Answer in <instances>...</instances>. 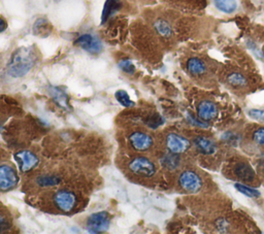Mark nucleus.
Here are the masks:
<instances>
[{"label":"nucleus","instance_id":"nucleus-24","mask_svg":"<svg viewBox=\"0 0 264 234\" xmlns=\"http://www.w3.org/2000/svg\"><path fill=\"white\" fill-rule=\"evenodd\" d=\"M119 67L123 72L129 74H133L135 72V67L133 64H132L130 60H122V61L119 63Z\"/></svg>","mask_w":264,"mask_h":234},{"label":"nucleus","instance_id":"nucleus-28","mask_svg":"<svg viewBox=\"0 0 264 234\" xmlns=\"http://www.w3.org/2000/svg\"><path fill=\"white\" fill-rule=\"evenodd\" d=\"M249 115L251 118H253L255 120H260L264 116V111L260 110V109H250Z\"/></svg>","mask_w":264,"mask_h":234},{"label":"nucleus","instance_id":"nucleus-13","mask_svg":"<svg viewBox=\"0 0 264 234\" xmlns=\"http://www.w3.org/2000/svg\"><path fill=\"white\" fill-rule=\"evenodd\" d=\"M234 173L237 178L245 181V183H248V181H250L251 183V181H253L255 180V178H256L255 171L253 170V168L249 165L248 163L236 164V166L234 168Z\"/></svg>","mask_w":264,"mask_h":234},{"label":"nucleus","instance_id":"nucleus-7","mask_svg":"<svg viewBox=\"0 0 264 234\" xmlns=\"http://www.w3.org/2000/svg\"><path fill=\"white\" fill-rule=\"evenodd\" d=\"M54 201L60 211L69 213L72 212L76 205V197L73 192L62 190V191H59L55 195Z\"/></svg>","mask_w":264,"mask_h":234},{"label":"nucleus","instance_id":"nucleus-27","mask_svg":"<svg viewBox=\"0 0 264 234\" xmlns=\"http://www.w3.org/2000/svg\"><path fill=\"white\" fill-rule=\"evenodd\" d=\"M187 119H188V121H189V122L191 123V124H193V125H195V126H198V127H202V128H206V127H207V124H206L205 123V121H199V120H197V119H195L194 117H193L192 115H190V114H187Z\"/></svg>","mask_w":264,"mask_h":234},{"label":"nucleus","instance_id":"nucleus-22","mask_svg":"<svg viewBox=\"0 0 264 234\" xmlns=\"http://www.w3.org/2000/svg\"><path fill=\"white\" fill-rule=\"evenodd\" d=\"M116 99L121 106L125 108H132L134 107V102L130 99L129 94L124 90H119L116 92Z\"/></svg>","mask_w":264,"mask_h":234},{"label":"nucleus","instance_id":"nucleus-4","mask_svg":"<svg viewBox=\"0 0 264 234\" xmlns=\"http://www.w3.org/2000/svg\"><path fill=\"white\" fill-rule=\"evenodd\" d=\"M130 170L135 175L142 177H153L156 172L154 163L146 157H137L132 160L129 164Z\"/></svg>","mask_w":264,"mask_h":234},{"label":"nucleus","instance_id":"nucleus-17","mask_svg":"<svg viewBox=\"0 0 264 234\" xmlns=\"http://www.w3.org/2000/svg\"><path fill=\"white\" fill-rule=\"evenodd\" d=\"M119 7H120L119 0H107V2H105L103 6L101 23H104L105 21H107L113 13H115L117 10H119Z\"/></svg>","mask_w":264,"mask_h":234},{"label":"nucleus","instance_id":"nucleus-11","mask_svg":"<svg viewBox=\"0 0 264 234\" xmlns=\"http://www.w3.org/2000/svg\"><path fill=\"white\" fill-rule=\"evenodd\" d=\"M16 159L20 164L22 171L27 172L38 165V159L37 156L29 151H22L16 155Z\"/></svg>","mask_w":264,"mask_h":234},{"label":"nucleus","instance_id":"nucleus-29","mask_svg":"<svg viewBox=\"0 0 264 234\" xmlns=\"http://www.w3.org/2000/svg\"><path fill=\"white\" fill-rule=\"evenodd\" d=\"M7 28V23L5 20L0 18V33L3 32Z\"/></svg>","mask_w":264,"mask_h":234},{"label":"nucleus","instance_id":"nucleus-26","mask_svg":"<svg viewBox=\"0 0 264 234\" xmlns=\"http://www.w3.org/2000/svg\"><path fill=\"white\" fill-rule=\"evenodd\" d=\"M164 123V119L159 116V115H154L153 117H151L149 119V122H148V125L150 127H152V128H157L158 126H160Z\"/></svg>","mask_w":264,"mask_h":234},{"label":"nucleus","instance_id":"nucleus-1","mask_svg":"<svg viewBox=\"0 0 264 234\" xmlns=\"http://www.w3.org/2000/svg\"><path fill=\"white\" fill-rule=\"evenodd\" d=\"M35 61H37V57L30 48L18 49L8 63L7 72L13 77L24 76L31 71Z\"/></svg>","mask_w":264,"mask_h":234},{"label":"nucleus","instance_id":"nucleus-21","mask_svg":"<svg viewBox=\"0 0 264 234\" xmlns=\"http://www.w3.org/2000/svg\"><path fill=\"white\" fill-rule=\"evenodd\" d=\"M235 189L237 190V191L241 192L242 194L248 196L250 198H255V197H258L260 196V192L258 191V190L254 189L252 187H249L247 185H244V184H240V183H236L234 185Z\"/></svg>","mask_w":264,"mask_h":234},{"label":"nucleus","instance_id":"nucleus-5","mask_svg":"<svg viewBox=\"0 0 264 234\" xmlns=\"http://www.w3.org/2000/svg\"><path fill=\"white\" fill-rule=\"evenodd\" d=\"M75 45L80 46L83 50L87 51L88 53L94 54V55L99 54L103 49L102 42L99 39V37L93 36V34H90V33L83 34L82 36L78 37L75 40Z\"/></svg>","mask_w":264,"mask_h":234},{"label":"nucleus","instance_id":"nucleus-10","mask_svg":"<svg viewBox=\"0 0 264 234\" xmlns=\"http://www.w3.org/2000/svg\"><path fill=\"white\" fill-rule=\"evenodd\" d=\"M198 118L205 122L214 120L218 115V108L213 101L202 100L197 107Z\"/></svg>","mask_w":264,"mask_h":234},{"label":"nucleus","instance_id":"nucleus-30","mask_svg":"<svg viewBox=\"0 0 264 234\" xmlns=\"http://www.w3.org/2000/svg\"><path fill=\"white\" fill-rule=\"evenodd\" d=\"M4 224V220L1 218V216H0V226H1V225Z\"/></svg>","mask_w":264,"mask_h":234},{"label":"nucleus","instance_id":"nucleus-2","mask_svg":"<svg viewBox=\"0 0 264 234\" xmlns=\"http://www.w3.org/2000/svg\"><path fill=\"white\" fill-rule=\"evenodd\" d=\"M111 220L107 212H99L91 215L87 221V229L91 233H102L110 228Z\"/></svg>","mask_w":264,"mask_h":234},{"label":"nucleus","instance_id":"nucleus-25","mask_svg":"<svg viewBox=\"0 0 264 234\" xmlns=\"http://www.w3.org/2000/svg\"><path fill=\"white\" fill-rule=\"evenodd\" d=\"M253 141L257 144L264 146V127L255 130L253 133Z\"/></svg>","mask_w":264,"mask_h":234},{"label":"nucleus","instance_id":"nucleus-3","mask_svg":"<svg viewBox=\"0 0 264 234\" xmlns=\"http://www.w3.org/2000/svg\"><path fill=\"white\" fill-rule=\"evenodd\" d=\"M179 185L185 191L189 193H196L202 187V180L196 172L186 170L181 173L179 178Z\"/></svg>","mask_w":264,"mask_h":234},{"label":"nucleus","instance_id":"nucleus-14","mask_svg":"<svg viewBox=\"0 0 264 234\" xmlns=\"http://www.w3.org/2000/svg\"><path fill=\"white\" fill-rule=\"evenodd\" d=\"M187 69L192 75H201L207 71V65L199 58H190L187 61Z\"/></svg>","mask_w":264,"mask_h":234},{"label":"nucleus","instance_id":"nucleus-23","mask_svg":"<svg viewBox=\"0 0 264 234\" xmlns=\"http://www.w3.org/2000/svg\"><path fill=\"white\" fill-rule=\"evenodd\" d=\"M60 183V178L56 176H43L38 180V184L41 187L55 186Z\"/></svg>","mask_w":264,"mask_h":234},{"label":"nucleus","instance_id":"nucleus-19","mask_svg":"<svg viewBox=\"0 0 264 234\" xmlns=\"http://www.w3.org/2000/svg\"><path fill=\"white\" fill-rule=\"evenodd\" d=\"M179 162H180V159L178 157V155L177 154H172V153L165 155L164 157L161 159L162 165L165 166L166 168H169V169L177 168L179 166Z\"/></svg>","mask_w":264,"mask_h":234},{"label":"nucleus","instance_id":"nucleus-6","mask_svg":"<svg viewBox=\"0 0 264 234\" xmlns=\"http://www.w3.org/2000/svg\"><path fill=\"white\" fill-rule=\"evenodd\" d=\"M166 148L172 154H183L190 148V143L184 136L177 133H170L166 137Z\"/></svg>","mask_w":264,"mask_h":234},{"label":"nucleus","instance_id":"nucleus-9","mask_svg":"<svg viewBox=\"0 0 264 234\" xmlns=\"http://www.w3.org/2000/svg\"><path fill=\"white\" fill-rule=\"evenodd\" d=\"M132 148L137 151H148L153 144V138L144 132H133L129 136Z\"/></svg>","mask_w":264,"mask_h":234},{"label":"nucleus","instance_id":"nucleus-20","mask_svg":"<svg viewBox=\"0 0 264 234\" xmlns=\"http://www.w3.org/2000/svg\"><path fill=\"white\" fill-rule=\"evenodd\" d=\"M227 81H228V83L234 87H244L248 84V81L245 77V75L240 72L230 73L227 77Z\"/></svg>","mask_w":264,"mask_h":234},{"label":"nucleus","instance_id":"nucleus-15","mask_svg":"<svg viewBox=\"0 0 264 234\" xmlns=\"http://www.w3.org/2000/svg\"><path fill=\"white\" fill-rule=\"evenodd\" d=\"M49 93L52 96V98L55 100V102L58 103L59 107L69 109L68 97L63 90H61L60 88H57V87H50Z\"/></svg>","mask_w":264,"mask_h":234},{"label":"nucleus","instance_id":"nucleus-16","mask_svg":"<svg viewBox=\"0 0 264 234\" xmlns=\"http://www.w3.org/2000/svg\"><path fill=\"white\" fill-rule=\"evenodd\" d=\"M215 5L220 12L225 14H232L236 11V0H215Z\"/></svg>","mask_w":264,"mask_h":234},{"label":"nucleus","instance_id":"nucleus-8","mask_svg":"<svg viewBox=\"0 0 264 234\" xmlns=\"http://www.w3.org/2000/svg\"><path fill=\"white\" fill-rule=\"evenodd\" d=\"M18 183L15 169L10 165H0V190L7 191L13 189Z\"/></svg>","mask_w":264,"mask_h":234},{"label":"nucleus","instance_id":"nucleus-12","mask_svg":"<svg viewBox=\"0 0 264 234\" xmlns=\"http://www.w3.org/2000/svg\"><path fill=\"white\" fill-rule=\"evenodd\" d=\"M194 144L196 146V149L206 155H213L217 151V145L216 144L209 140L207 137L205 136H197L194 138Z\"/></svg>","mask_w":264,"mask_h":234},{"label":"nucleus","instance_id":"nucleus-18","mask_svg":"<svg viewBox=\"0 0 264 234\" xmlns=\"http://www.w3.org/2000/svg\"><path fill=\"white\" fill-rule=\"evenodd\" d=\"M154 27L156 31L160 34V36L164 37H169L171 36L172 30H171V26L167 23L164 20H158L155 22Z\"/></svg>","mask_w":264,"mask_h":234}]
</instances>
